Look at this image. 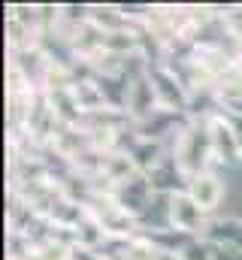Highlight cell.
Wrapping results in <instances>:
<instances>
[{"mask_svg": "<svg viewBox=\"0 0 242 260\" xmlns=\"http://www.w3.org/2000/svg\"><path fill=\"white\" fill-rule=\"evenodd\" d=\"M173 221L185 227V230H194L197 221H200V206L194 200H185V197H176L173 200Z\"/></svg>", "mask_w": 242, "mask_h": 260, "instance_id": "cell-1", "label": "cell"}, {"mask_svg": "<svg viewBox=\"0 0 242 260\" xmlns=\"http://www.w3.org/2000/svg\"><path fill=\"white\" fill-rule=\"evenodd\" d=\"M191 194H194V203H197L200 209H209V206H215V200H218V194H221V188H218V182H215V179L200 176V179H194Z\"/></svg>", "mask_w": 242, "mask_h": 260, "instance_id": "cell-2", "label": "cell"}]
</instances>
